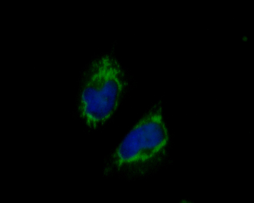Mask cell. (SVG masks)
<instances>
[{"instance_id":"6da1fadb","label":"cell","mask_w":254,"mask_h":203,"mask_svg":"<svg viewBox=\"0 0 254 203\" xmlns=\"http://www.w3.org/2000/svg\"><path fill=\"white\" fill-rule=\"evenodd\" d=\"M123 74L117 61L109 56L92 65L80 106L81 115L89 127H96L116 111L124 88Z\"/></svg>"},{"instance_id":"7a4b0ae2","label":"cell","mask_w":254,"mask_h":203,"mask_svg":"<svg viewBox=\"0 0 254 203\" xmlns=\"http://www.w3.org/2000/svg\"><path fill=\"white\" fill-rule=\"evenodd\" d=\"M162 113L157 104L130 131L114 154L118 165L147 160L165 145L168 132Z\"/></svg>"},{"instance_id":"3957f363","label":"cell","mask_w":254,"mask_h":203,"mask_svg":"<svg viewBox=\"0 0 254 203\" xmlns=\"http://www.w3.org/2000/svg\"><path fill=\"white\" fill-rule=\"evenodd\" d=\"M241 40L243 42H246L249 40L248 37L247 35H243L240 38Z\"/></svg>"}]
</instances>
